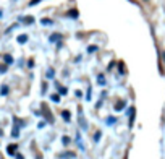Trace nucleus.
Listing matches in <instances>:
<instances>
[{
  "label": "nucleus",
  "mask_w": 165,
  "mask_h": 159,
  "mask_svg": "<svg viewBox=\"0 0 165 159\" xmlns=\"http://www.w3.org/2000/svg\"><path fill=\"white\" fill-rule=\"evenodd\" d=\"M16 159H23V156L21 154H16Z\"/></svg>",
  "instance_id": "obj_19"
},
{
  "label": "nucleus",
  "mask_w": 165,
  "mask_h": 159,
  "mask_svg": "<svg viewBox=\"0 0 165 159\" xmlns=\"http://www.w3.org/2000/svg\"><path fill=\"white\" fill-rule=\"evenodd\" d=\"M146 2H147V0H146Z\"/></svg>",
  "instance_id": "obj_22"
},
{
  "label": "nucleus",
  "mask_w": 165,
  "mask_h": 159,
  "mask_svg": "<svg viewBox=\"0 0 165 159\" xmlns=\"http://www.w3.org/2000/svg\"><path fill=\"white\" fill-rule=\"evenodd\" d=\"M0 136H2V130H0Z\"/></svg>",
  "instance_id": "obj_20"
},
{
  "label": "nucleus",
  "mask_w": 165,
  "mask_h": 159,
  "mask_svg": "<svg viewBox=\"0 0 165 159\" xmlns=\"http://www.w3.org/2000/svg\"><path fill=\"white\" fill-rule=\"evenodd\" d=\"M99 85H105V78H104V75H99Z\"/></svg>",
  "instance_id": "obj_6"
},
{
  "label": "nucleus",
  "mask_w": 165,
  "mask_h": 159,
  "mask_svg": "<svg viewBox=\"0 0 165 159\" xmlns=\"http://www.w3.org/2000/svg\"><path fill=\"white\" fill-rule=\"evenodd\" d=\"M37 159H42V157H37Z\"/></svg>",
  "instance_id": "obj_21"
},
{
  "label": "nucleus",
  "mask_w": 165,
  "mask_h": 159,
  "mask_svg": "<svg viewBox=\"0 0 165 159\" xmlns=\"http://www.w3.org/2000/svg\"><path fill=\"white\" fill-rule=\"evenodd\" d=\"M57 88H58V91H60V94H66V91H68L66 88H62L60 85H57Z\"/></svg>",
  "instance_id": "obj_5"
},
{
  "label": "nucleus",
  "mask_w": 165,
  "mask_h": 159,
  "mask_svg": "<svg viewBox=\"0 0 165 159\" xmlns=\"http://www.w3.org/2000/svg\"><path fill=\"white\" fill-rule=\"evenodd\" d=\"M62 39V34H52L50 36V41L52 42H57V41H60Z\"/></svg>",
  "instance_id": "obj_1"
},
{
  "label": "nucleus",
  "mask_w": 165,
  "mask_h": 159,
  "mask_svg": "<svg viewBox=\"0 0 165 159\" xmlns=\"http://www.w3.org/2000/svg\"><path fill=\"white\" fill-rule=\"evenodd\" d=\"M65 157H75V153H71V151H68V153H65Z\"/></svg>",
  "instance_id": "obj_11"
},
{
  "label": "nucleus",
  "mask_w": 165,
  "mask_h": 159,
  "mask_svg": "<svg viewBox=\"0 0 165 159\" xmlns=\"http://www.w3.org/2000/svg\"><path fill=\"white\" fill-rule=\"evenodd\" d=\"M62 117H63V120L70 122V112H68V110H63V112H62Z\"/></svg>",
  "instance_id": "obj_3"
},
{
  "label": "nucleus",
  "mask_w": 165,
  "mask_h": 159,
  "mask_svg": "<svg viewBox=\"0 0 165 159\" xmlns=\"http://www.w3.org/2000/svg\"><path fill=\"white\" fill-rule=\"evenodd\" d=\"M7 151H8V154H10V156H13V154H15V151H16V146H12V145H10V146L7 148Z\"/></svg>",
  "instance_id": "obj_4"
},
{
  "label": "nucleus",
  "mask_w": 165,
  "mask_h": 159,
  "mask_svg": "<svg viewBox=\"0 0 165 159\" xmlns=\"http://www.w3.org/2000/svg\"><path fill=\"white\" fill-rule=\"evenodd\" d=\"M94 50H97V47H94V45H92V47H89V49H87V52H94Z\"/></svg>",
  "instance_id": "obj_17"
},
{
  "label": "nucleus",
  "mask_w": 165,
  "mask_h": 159,
  "mask_svg": "<svg viewBox=\"0 0 165 159\" xmlns=\"http://www.w3.org/2000/svg\"><path fill=\"white\" fill-rule=\"evenodd\" d=\"M52 101H54V102H58V96L54 94V96H52Z\"/></svg>",
  "instance_id": "obj_15"
},
{
  "label": "nucleus",
  "mask_w": 165,
  "mask_h": 159,
  "mask_svg": "<svg viewBox=\"0 0 165 159\" xmlns=\"http://www.w3.org/2000/svg\"><path fill=\"white\" fill-rule=\"evenodd\" d=\"M162 60H163V63H165V50L162 52Z\"/></svg>",
  "instance_id": "obj_18"
},
{
  "label": "nucleus",
  "mask_w": 165,
  "mask_h": 159,
  "mask_svg": "<svg viewBox=\"0 0 165 159\" xmlns=\"http://www.w3.org/2000/svg\"><path fill=\"white\" fill-rule=\"evenodd\" d=\"M62 141H63V145H68V143H70V138H68V136H63Z\"/></svg>",
  "instance_id": "obj_9"
},
{
  "label": "nucleus",
  "mask_w": 165,
  "mask_h": 159,
  "mask_svg": "<svg viewBox=\"0 0 165 159\" xmlns=\"http://www.w3.org/2000/svg\"><path fill=\"white\" fill-rule=\"evenodd\" d=\"M47 77L52 78V77H54V70H49V72H47Z\"/></svg>",
  "instance_id": "obj_12"
},
{
  "label": "nucleus",
  "mask_w": 165,
  "mask_h": 159,
  "mask_svg": "<svg viewBox=\"0 0 165 159\" xmlns=\"http://www.w3.org/2000/svg\"><path fill=\"white\" fill-rule=\"evenodd\" d=\"M18 135H19V132H18V127H15V130L12 132V136H15V138H16Z\"/></svg>",
  "instance_id": "obj_8"
},
{
  "label": "nucleus",
  "mask_w": 165,
  "mask_h": 159,
  "mask_svg": "<svg viewBox=\"0 0 165 159\" xmlns=\"http://www.w3.org/2000/svg\"><path fill=\"white\" fill-rule=\"evenodd\" d=\"M26 41H28V36H26V34H21V36H18V42H19V44H24Z\"/></svg>",
  "instance_id": "obj_2"
},
{
  "label": "nucleus",
  "mask_w": 165,
  "mask_h": 159,
  "mask_svg": "<svg viewBox=\"0 0 165 159\" xmlns=\"http://www.w3.org/2000/svg\"><path fill=\"white\" fill-rule=\"evenodd\" d=\"M91 96H92V89L89 88V89H87V96H86V99H87V101H91Z\"/></svg>",
  "instance_id": "obj_7"
},
{
  "label": "nucleus",
  "mask_w": 165,
  "mask_h": 159,
  "mask_svg": "<svg viewBox=\"0 0 165 159\" xmlns=\"http://www.w3.org/2000/svg\"><path fill=\"white\" fill-rule=\"evenodd\" d=\"M7 93H8V88L7 86H2V94H7Z\"/></svg>",
  "instance_id": "obj_13"
},
{
  "label": "nucleus",
  "mask_w": 165,
  "mask_h": 159,
  "mask_svg": "<svg viewBox=\"0 0 165 159\" xmlns=\"http://www.w3.org/2000/svg\"><path fill=\"white\" fill-rule=\"evenodd\" d=\"M5 62L10 63V62H12V57H10V55H5Z\"/></svg>",
  "instance_id": "obj_14"
},
{
  "label": "nucleus",
  "mask_w": 165,
  "mask_h": 159,
  "mask_svg": "<svg viewBox=\"0 0 165 159\" xmlns=\"http://www.w3.org/2000/svg\"><path fill=\"white\" fill-rule=\"evenodd\" d=\"M42 23H44V24H52V21H50V20H42Z\"/></svg>",
  "instance_id": "obj_16"
},
{
  "label": "nucleus",
  "mask_w": 165,
  "mask_h": 159,
  "mask_svg": "<svg viewBox=\"0 0 165 159\" xmlns=\"http://www.w3.org/2000/svg\"><path fill=\"white\" fill-rule=\"evenodd\" d=\"M123 106H125V104H123V102H120V104H118V106H115V110H121V109H123Z\"/></svg>",
  "instance_id": "obj_10"
}]
</instances>
